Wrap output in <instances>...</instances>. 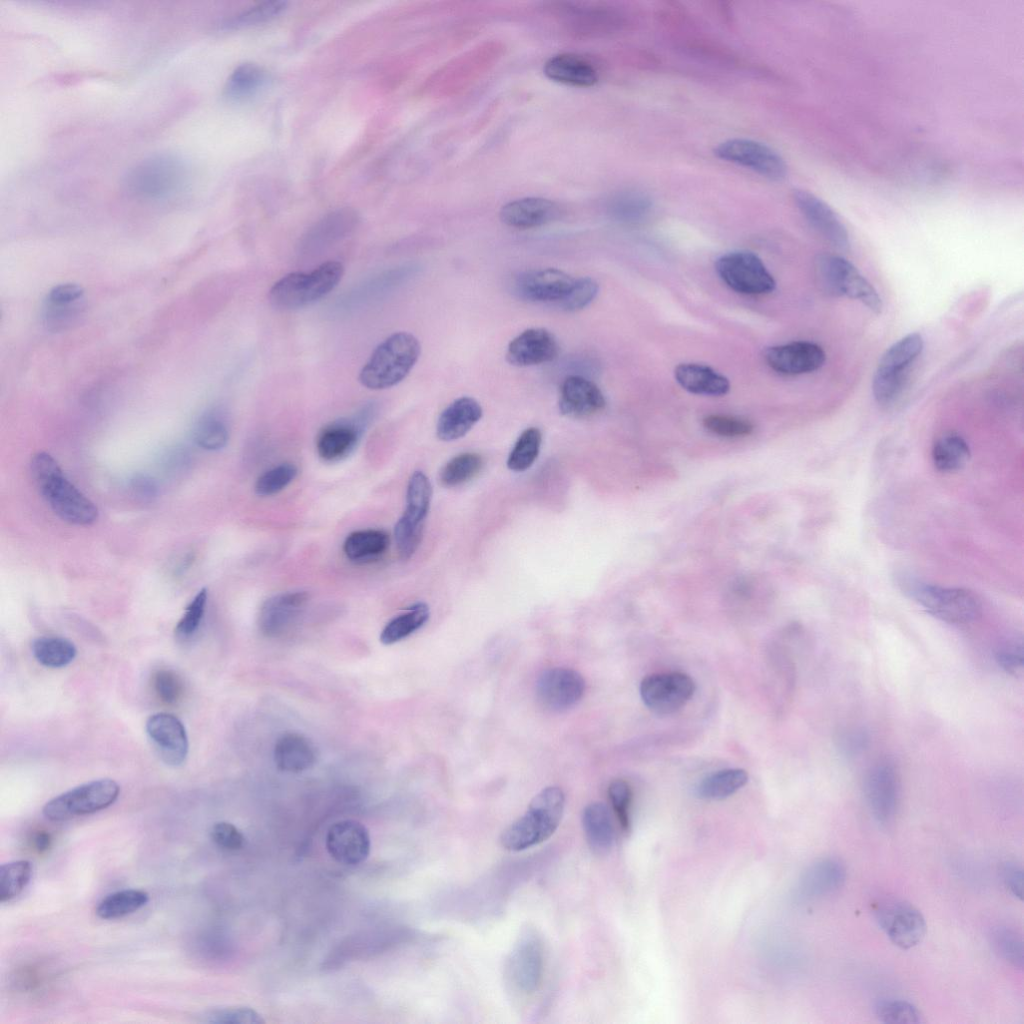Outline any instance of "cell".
<instances>
[{"label": "cell", "instance_id": "e7e4bbea", "mask_svg": "<svg viewBox=\"0 0 1024 1024\" xmlns=\"http://www.w3.org/2000/svg\"><path fill=\"white\" fill-rule=\"evenodd\" d=\"M132 494L143 502L153 501L158 494L156 482L147 475H136L131 479Z\"/></svg>", "mask_w": 1024, "mask_h": 1024}, {"label": "cell", "instance_id": "db71d44e", "mask_svg": "<svg viewBox=\"0 0 1024 1024\" xmlns=\"http://www.w3.org/2000/svg\"><path fill=\"white\" fill-rule=\"evenodd\" d=\"M207 603V590L201 589L189 605L175 627V634L178 638L187 639L192 636L200 626Z\"/></svg>", "mask_w": 1024, "mask_h": 1024}, {"label": "cell", "instance_id": "484cf974", "mask_svg": "<svg viewBox=\"0 0 1024 1024\" xmlns=\"http://www.w3.org/2000/svg\"><path fill=\"white\" fill-rule=\"evenodd\" d=\"M500 220L507 226L528 229L549 224L560 217V207L541 197H526L502 206Z\"/></svg>", "mask_w": 1024, "mask_h": 1024}, {"label": "cell", "instance_id": "603a6c76", "mask_svg": "<svg viewBox=\"0 0 1024 1024\" xmlns=\"http://www.w3.org/2000/svg\"><path fill=\"white\" fill-rule=\"evenodd\" d=\"M605 405L602 391L591 380L570 375L563 381L559 398V410L563 415L584 418L600 412Z\"/></svg>", "mask_w": 1024, "mask_h": 1024}, {"label": "cell", "instance_id": "52a82bcc", "mask_svg": "<svg viewBox=\"0 0 1024 1024\" xmlns=\"http://www.w3.org/2000/svg\"><path fill=\"white\" fill-rule=\"evenodd\" d=\"M119 794L120 786L116 781L97 779L52 798L42 812L51 821H64L103 810L111 806Z\"/></svg>", "mask_w": 1024, "mask_h": 1024}, {"label": "cell", "instance_id": "2e32d148", "mask_svg": "<svg viewBox=\"0 0 1024 1024\" xmlns=\"http://www.w3.org/2000/svg\"><path fill=\"white\" fill-rule=\"evenodd\" d=\"M584 691L583 677L570 668H549L541 673L536 683L539 702L553 711L574 706L582 698Z\"/></svg>", "mask_w": 1024, "mask_h": 1024}, {"label": "cell", "instance_id": "7402d4cb", "mask_svg": "<svg viewBox=\"0 0 1024 1024\" xmlns=\"http://www.w3.org/2000/svg\"><path fill=\"white\" fill-rule=\"evenodd\" d=\"M558 353L557 339L549 330L529 328L509 343L506 358L512 365L527 367L553 361Z\"/></svg>", "mask_w": 1024, "mask_h": 1024}, {"label": "cell", "instance_id": "e0dca14e", "mask_svg": "<svg viewBox=\"0 0 1024 1024\" xmlns=\"http://www.w3.org/2000/svg\"><path fill=\"white\" fill-rule=\"evenodd\" d=\"M146 733L161 759L170 766H179L187 758L189 743L183 723L173 714L151 715L145 724Z\"/></svg>", "mask_w": 1024, "mask_h": 1024}, {"label": "cell", "instance_id": "9c48e42d", "mask_svg": "<svg viewBox=\"0 0 1024 1024\" xmlns=\"http://www.w3.org/2000/svg\"><path fill=\"white\" fill-rule=\"evenodd\" d=\"M923 339L911 333L894 343L882 356L873 379V394L880 404H888L899 394L907 368L920 355Z\"/></svg>", "mask_w": 1024, "mask_h": 1024}, {"label": "cell", "instance_id": "7a4b0ae2", "mask_svg": "<svg viewBox=\"0 0 1024 1024\" xmlns=\"http://www.w3.org/2000/svg\"><path fill=\"white\" fill-rule=\"evenodd\" d=\"M564 805L565 796L559 787L542 789L531 800L526 812L502 832V846L517 852L544 842L558 828Z\"/></svg>", "mask_w": 1024, "mask_h": 1024}, {"label": "cell", "instance_id": "be15d7a7", "mask_svg": "<svg viewBox=\"0 0 1024 1024\" xmlns=\"http://www.w3.org/2000/svg\"><path fill=\"white\" fill-rule=\"evenodd\" d=\"M1001 875L1005 887L1010 893L1018 898L1023 899V869L1020 865L1015 862H1006L1002 865Z\"/></svg>", "mask_w": 1024, "mask_h": 1024}, {"label": "cell", "instance_id": "ee69618b", "mask_svg": "<svg viewBox=\"0 0 1024 1024\" xmlns=\"http://www.w3.org/2000/svg\"><path fill=\"white\" fill-rule=\"evenodd\" d=\"M990 938L994 950L1001 958L1015 968H1023V939L1017 931L1007 926H998L992 930Z\"/></svg>", "mask_w": 1024, "mask_h": 1024}, {"label": "cell", "instance_id": "e575fe53", "mask_svg": "<svg viewBox=\"0 0 1024 1024\" xmlns=\"http://www.w3.org/2000/svg\"><path fill=\"white\" fill-rule=\"evenodd\" d=\"M970 457V449L966 441L957 434L948 433L939 437L932 447V460L935 467L944 472L961 469Z\"/></svg>", "mask_w": 1024, "mask_h": 1024}, {"label": "cell", "instance_id": "f35d334b", "mask_svg": "<svg viewBox=\"0 0 1024 1024\" xmlns=\"http://www.w3.org/2000/svg\"><path fill=\"white\" fill-rule=\"evenodd\" d=\"M265 70L254 63H243L236 67L227 79L226 96L241 99L256 93L266 82Z\"/></svg>", "mask_w": 1024, "mask_h": 1024}, {"label": "cell", "instance_id": "60d3db41", "mask_svg": "<svg viewBox=\"0 0 1024 1024\" xmlns=\"http://www.w3.org/2000/svg\"><path fill=\"white\" fill-rule=\"evenodd\" d=\"M483 460L479 454L466 452L449 460L440 471L439 480L445 487L462 485L479 474Z\"/></svg>", "mask_w": 1024, "mask_h": 1024}, {"label": "cell", "instance_id": "c3c4849f", "mask_svg": "<svg viewBox=\"0 0 1024 1024\" xmlns=\"http://www.w3.org/2000/svg\"><path fill=\"white\" fill-rule=\"evenodd\" d=\"M286 5L287 3L281 0L257 3L224 22L223 27L238 28L269 21L281 14L285 10Z\"/></svg>", "mask_w": 1024, "mask_h": 1024}, {"label": "cell", "instance_id": "816d5d0a", "mask_svg": "<svg viewBox=\"0 0 1024 1024\" xmlns=\"http://www.w3.org/2000/svg\"><path fill=\"white\" fill-rule=\"evenodd\" d=\"M201 1021L212 1024H262V1016L250 1007H226L205 1011Z\"/></svg>", "mask_w": 1024, "mask_h": 1024}, {"label": "cell", "instance_id": "f6af8a7d", "mask_svg": "<svg viewBox=\"0 0 1024 1024\" xmlns=\"http://www.w3.org/2000/svg\"><path fill=\"white\" fill-rule=\"evenodd\" d=\"M229 432L226 423L214 414L201 418L194 430V440L205 450H220L228 442Z\"/></svg>", "mask_w": 1024, "mask_h": 1024}, {"label": "cell", "instance_id": "7c38bea8", "mask_svg": "<svg viewBox=\"0 0 1024 1024\" xmlns=\"http://www.w3.org/2000/svg\"><path fill=\"white\" fill-rule=\"evenodd\" d=\"M874 916L889 940L901 949L915 947L925 936L926 922L923 915L906 901L881 900L874 907Z\"/></svg>", "mask_w": 1024, "mask_h": 1024}, {"label": "cell", "instance_id": "4dcf8cb0", "mask_svg": "<svg viewBox=\"0 0 1024 1024\" xmlns=\"http://www.w3.org/2000/svg\"><path fill=\"white\" fill-rule=\"evenodd\" d=\"M674 376L683 389L693 394L721 396L730 389L729 380L725 376L703 364H679Z\"/></svg>", "mask_w": 1024, "mask_h": 1024}, {"label": "cell", "instance_id": "4316f807", "mask_svg": "<svg viewBox=\"0 0 1024 1024\" xmlns=\"http://www.w3.org/2000/svg\"><path fill=\"white\" fill-rule=\"evenodd\" d=\"M845 879L846 868L839 859L822 858L804 871L798 884V893L808 899L825 896L838 890Z\"/></svg>", "mask_w": 1024, "mask_h": 1024}, {"label": "cell", "instance_id": "5bb4252c", "mask_svg": "<svg viewBox=\"0 0 1024 1024\" xmlns=\"http://www.w3.org/2000/svg\"><path fill=\"white\" fill-rule=\"evenodd\" d=\"M714 152L722 160L746 167L771 180H781L787 173L784 159L772 148L754 140L729 139L720 143Z\"/></svg>", "mask_w": 1024, "mask_h": 1024}, {"label": "cell", "instance_id": "f907efd6", "mask_svg": "<svg viewBox=\"0 0 1024 1024\" xmlns=\"http://www.w3.org/2000/svg\"><path fill=\"white\" fill-rule=\"evenodd\" d=\"M424 524L416 523L401 516L394 527L397 551L403 560L410 559L418 549L423 536Z\"/></svg>", "mask_w": 1024, "mask_h": 1024}, {"label": "cell", "instance_id": "277c9868", "mask_svg": "<svg viewBox=\"0 0 1024 1024\" xmlns=\"http://www.w3.org/2000/svg\"><path fill=\"white\" fill-rule=\"evenodd\" d=\"M187 179L186 161L177 154L160 152L131 166L124 176L123 185L134 196L159 199L178 192Z\"/></svg>", "mask_w": 1024, "mask_h": 1024}, {"label": "cell", "instance_id": "9f6ffc18", "mask_svg": "<svg viewBox=\"0 0 1024 1024\" xmlns=\"http://www.w3.org/2000/svg\"><path fill=\"white\" fill-rule=\"evenodd\" d=\"M608 796L620 826L624 831H628L630 828L629 811L632 800V791L629 784L622 779L612 781L608 787Z\"/></svg>", "mask_w": 1024, "mask_h": 1024}, {"label": "cell", "instance_id": "8992f818", "mask_svg": "<svg viewBox=\"0 0 1024 1024\" xmlns=\"http://www.w3.org/2000/svg\"><path fill=\"white\" fill-rule=\"evenodd\" d=\"M343 273V265L337 261L322 263L309 273H289L271 287L269 300L274 307L282 310L310 305L330 293L340 282Z\"/></svg>", "mask_w": 1024, "mask_h": 1024}, {"label": "cell", "instance_id": "d590c367", "mask_svg": "<svg viewBox=\"0 0 1024 1024\" xmlns=\"http://www.w3.org/2000/svg\"><path fill=\"white\" fill-rule=\"evenodd\" d=\"M429 618V607L418 602L406 609V611L391 619L383 628L380 634V641L384 645H391L421 628Z\"/></svg>", "mask_w": 1024, "mask_h": 1024}, {"label": "cell", "instance_id": "74e56055", "mask_svg": "<svg viewBox=\"0 0 1024 1024\" xmlns=\"http://www.w3.org/2000/svg\"><path fill=\"white\" fill-rule=\"evenodd\" d=\"M149 901V894L139 889H124L104 897L96 908V914L102 919H116L132 914L144 907Z\"/></svg>", "mask_w": 1024, "mask_h": 1024}, {"label": "cell", "instance_id": "11a10c76", "mask_svg": "<svg viewBox=\"0 0 1024 1024\" xmlns=\"http://www.w3.org/2000/svg\"><path fill=\"white\" fill-rule=\"evenodd\" d=\"M704 427L724 437H742L752 433L753 424L742 418L726 415H709L703 419Z\"/></svg>", "mask_w": 1024, "mask_h": 1024}, {"label": "cell", "instance_id": "ba28073f", "mask_svg": "<svg viewBox=\"0 0 1024 1024\" xmlns=\"http://www.w3.org/2000/svg\"><path fill=\"white\" fill-rule=\"evenodd\" d=\"M815 269L824 291L859 300L874 313H881L882 301L877 291L849 261L836 255L822 254L816 259Z\"/></svg>", "mask_w": 1024, "mask_h": 1024}, {"label": "cell", "instance_id": "5b68a950", "mask_svg": "<svg viewBox=\"0 0 1024 1024\" xmlns=\"http://www.w3.org/2000/svg\"><path fill=\"white\" fill-rule=\"evenodd\" d=\"M898 583L908 597L942 621L963 624L980 614L979 600L966 589L931 585L908 575H902Z\"/></svg>", "mask_w": 1024, "mask_h": 1024}, {"label": "cell", "instance_id": "681fc988", "mask_svg": "<svg viewBox=\"0 0 1024 1024\" xmlns=\"http://www.w3.org/2000/svg\"><path fill=\"white\" fill-rule=\"evenodd\" d=\"M297 468L294 464L283 463L264 472L255 483V492L259 496H271L282 491L296 477Z\"/></svg>", "mask_w": 1024, "mask_h": 1024}, {"label": "cell", "instance_id": "3957f363", "mask_svg": "<svg viewBox=\"0 0 1024 1024\" xmlns=\"http://www.w3.org/2000/svg\"><path fill=\"white\" fill-rule=\"evenodd\" d=\"M420 353V343L413 334L393 333L374 349L359 373V381L371 390L395 386L409 374Z\"/></svg>", "mask_w": 1024, "mask_h": 1024}, {"label": "cell", "instance_id": "7dc6e473", "mask_svg": "<svg viewBox=\"0 0 1024 1024\" xmlns=\"http://www.w3.org/2000/svg\"><path fill=\"white\" fill-rule=\"evenodd\" d=\"M879 1021L886 1024H918L923 1016L916 1006L904 1000H882L875 1006Z\"/></svg>", "mask_w": 1024, "mask_h": 1024}, {"label": "cell", "instance_id": "ac0fdd59", "mask_svg": "<svg viewBox=\"0 0 1024 1024\" xmlns=\"http://www.w3.org/2000/svg\"><path fill=\"white\" fill-rule=\"evenodd\" d=\"M325 843L330 856L344 865L363 862L371 845L367 828L355 820H341L331 825Z\"/></svg>", "mask_w": 1024, "mask_h": 1024}, {"label": "cell", "instance_id": "f546056e", "mask_svg": "<svg viewBox=\"0 0 1024 1024\" xmlns=\"http://www.w3.org/2000/svg\"><path fill=\"white\" fill-rule=\"evenodd\" d=\"M316 761V749L304 735L286 732L274 746V762L281 771L299 773L310 769Z\"/></svg>", "mask_w": 1024, "mask_h": 1024}, {"label": "cell", "instance_id": "cb8c5ba5", "mask_svg": "<svg viewBox=\"0 0 1024 1024\" xmlns=\"http://www.w3.org/2000/svg\"><path fill=\"white\" fill-rule=\"evenodd\" d=\"M366 415L365 412L358 420H339L325 426L316 441L320 458L327 462H336L348 456L360 439Z\"/></svg>", "mask_w": 1024, "mask_h": 1024}, {"label": "cell", "instance_id": "d4e9b609", "mask_svg": "<svg viewBox=\"0 0 1024 1024\" xmlns=\"http://www.w3.org/2000/svg\"><path fill=\"white\" fill-rule=\"evenodd\" d=\"M308 599L309 594L305 591L281 593L268 598L259 612L260 631L268 637L279 636L290 626Z\"/></svg>", "mask_w": 1024, "mask_h": 1024}, {"label": "cell", "instance_id": "6f0895ef", "mask_svg": "<svg viewBox=\"0 0 1024 1024\" xmlns=\"http://www.w3.org/2000/svg\"><path fill=\"white\" fill-rule=\"evenodd\" d=\"M153 688L158 698L169 705L177 703L183 694L181 678L169 669L156 671L153 676Z\"/></svg>", "mask_w": 1024, "mask_h": 1024}, {"label": "cell", "instance_id": "8d00e7d4", "mask_svg": "<svg viewBox=\"0 0 1024 1024\" xmlns=\"http://www.w3.org/2000/svg\"><path fill=\"white\" fill-rule=\"evenodd\" d=\"M32 653L43 666L61 668L70 664L77 654L75 645L58 636H42L32 643Z\"/></svg>", "mask_w": 1024, "mask_h": 1024}, {"label": "cell", "instance_id": "1f68e13d", "mask_svg": "<svg viewBox=\"0 0 1024 1024\" xmlns=\"http://www.w3.org/2000/svg\"><path fill=\"white\" fill-rule=\"evenodd\" d=\"M582 826L587 843L595 853L605 854L612 848L614 824L611 812L604 803L593 802L584 808Z\"/></svg>", "mask_w": 1024, "mask_h": 1024}, {"label": "cell", "instance_id": "94428289", "mask_svg": "<svg viewBox=\"0 0 1024 1024\" xmlns=\"http://www.w3.org/2000/svg\"><path fill=\"white\" fill-rule=\"evenodd\" d=\"M838 746L848 756H855L866 749L868 735L860 728H850L843 731L838 737Z\"/></svg>", "mask_w": 1024, "mask_h": 1024}, {"label": "cell", "instance_id": "30bf717a", "mask_svg": "<svg viewBox=\"0 0 1024 1024\" xmlns=\"http://www.w3.org/2000/svg\"><path fill=\"white\" fill-rule=\"evenodd\" d=\"M544 970V947L537 930L527 927L520 932L506 964V974L513 988L528 995L538 990Z\"/></svg>", "mask_w": 1024, "mask_h": 1024}, {"label": "cell", "instance_id": "d6986e66", "mask_svg": "<svg viewBox=\"0 0 1024 1024\" xmlns=\"http://www.w3.org/2000/svg\"><path fill=\"white\" fill-rule=\"evenodd\" d=\"M574 281V278L559 269L532 270L516 278L514 290L524 300L559 303L570 291Z\"/></svg>", "mask_w": 1024, "mask_h": 1024}, {"label": "cell", "instance_id": "f1b7e54d", "mask_svg": "<svg viewBox=\"0 0 1024 1024\" xmlns=\"http://www.w3.org/2000/svg\"><path fill=\"white\" fill-rule=\"evenodd\" d=\"M482 414V407L474 398L463 396L454 400L438 418V438L453 441L463 437L481 419Z\"/></svg>", "mask_w": 1024, "mask_h": 1024}, {"label": "cell", "instance_id": "6da1fadb", "mask_svg": "<svg viewBox=\"0 0 1024 1024\" xmlns=\"http://www.w3.org/2000/svg\"><path fill=\"white\" fill-rule=\"evenodd\" d=\"M30 469L40 494L62 520L82 526L97 520L95 504L69 481L50 454L38 452L33 455Z\"/></svg>", "mask_w": 1024, "mask_h": 1024}, {"label": "cell", "instance_id": "ffe728a7", "mask_svg": "<svg viewBox=\"0 0 1024 1024\" xmlns=\"http://www.w3.org/2000/svg\"><path fill=\"white\" fill-rule=\"evenodd\" d=\"M793 199L805 219L827 241L838 249H848V232L828 204L811 192L802 189L793 192Z\"/></svg>", "mask_w": 1024, "mask_h": 1024}, {"label": "cell", "instance_id": "44dd1931", "mask_svg": "<svg viewBox=\"0 0 1024 1024\" xmlns=\"http://www.w3.org/2000/svg\"><path fill=\"white\" fill-rule=\"evenodd\" d=\"M825 359V352L819 345L806 341L773 346L765 352L767 364L778 373L786 375L818 370L823 366Z\"/></svg>", "mask_w": 1024, "mask_h": 1024}, {"label": "cell", "instance_id": "d6a6232c", "mask_svg": "<svg viewBox=\"0 0 1024 1024\" xmlns=\"http://www.w3.org/2000/svg\"><path fill=\"white\" fill-rule=\"evenodd\" d=\"M748 781V774L741 768L716 771L698 784L696 794L705 800H722L737 792Z\"/></svg>", "mask_w": 1024, "mask_h": 1024}, {"label": "cell", "instance_id": "8fae6325", "mask_svg": "<svg viewBox=\"0 0 1024 1024\" xmlns=\"http://www.w3.org/2000/svg\"><path fill=\"white\" fill-rule=\"evenodd\" d=\"M719 277L732 290L746 295L766 294L776 282L761 259L749 251H735L721 256L716 264Z\"/></svg>", "mask_w": 1024, "mask_h": 1024}, {"label": "cell", "instance_id": "7bdbcfd3", "mask_svg": "<svg viewBox=\"0 0 1024 1024\" xmlns=\"http://www.w3.org/2000/svg\"><path fill=\"white\" fill-rule=\"evenodd\" d=\"M541 441L542 434L538 428L525 429L508 456V468L515 472H523L530 468L539 454Z\"/></svg>", "mask_w": 1024, "mask_h": 1024}, {"label": "cell", "instance_id": "6125c7cd", "mask_svg": "<svg viewBox=\"0 0 1024 1024\" xmlns=\"http://www.w3.org/2000/svg\"><path fill=\"white\" fill-rule=\"evenodd\" d=\"M84 295V289L75 283H65L54 286L48 293L50 305H71L80 300Z\"/></svg>", "mask_w": 1024, "mask_h": 1024}, {"label": "cell", "instance_id": "91938a15", "mask_svg": "<svg viewBox=\"0 0 1024 1024\" xmlns=\"http://www.w3.org/2000/svg\"><path fill=\"white\" fill-rule=\"evenodd\" d=\"M210 836L217 846L226 850H238L243 847L245 842L241 831L225 821L215 823L210 830Z\"/></svg>", "mask_w": 1024, "mask_h": 1024}, {"label": "cell", "instance_id": "ab89813d", "mask_svg": "<svg viewBox=\"0 0 1024 1024\" xmlns=\"http://www.w3.org/2000/svg\"><path fill=\"white\" fill-rule=\"evenodd\" d=\"M432 497V487L428 477L421 471H415L408 482L406 493V509L403 516L424 524Z\"/></svg>", "mask_w": 1024, "mask_h": 1024}, {"label": "cell", "instance_id": "836d02e7", "mask_svg": "<svg viewBox=\"0 0 1024 1024\" xmlns=\"http://www.w3.org/2000/svg\"><path fill=\"white\" fill-rule=\"evenodd\" d=\"M389 545V536L378 529L358 530L350 533L343 551L351 561L371 560L383 554Z\"/></svg>", "mask_w": 1024, "mask_h": 1024}, {"label": "cell", "instance_id": "4fadbf2b", "mask_svg": "<svg viewBox=\"0 0 1024 1024\" xmlns=\"http://www.w3.org/2000/svg\"><path fill=\"white\" fill-rule=\"evenodd\" d=\"M694 692L693 679L682 672L651 674L640 684L643 703L658 715L677 712L691 699Z\"/></svg>", "mask_w": 1024, "mask_h": 1024}, {"label": "cell", "instance_id": "f5cc1de1", "mask_svg": "<svg viewBox=\"0 0 1024 1024\" xmlns=\"http://www.w3.org/2000/svg\"><path fill=\"white\" fill-rule=\"evenodd\" d=\"M598 290V283L590 277L575 279L570 291L558 304L568 312L582 310L594 300Z\"/></svg>", "mask_w": 1024, "mask_h": 1024}, {"label": "cell", "instance_id": "bcb514c9", "mask_svg": "<svg viewBox=\"0 0 1024 1024\" xmlns=\"http://www.w3.org/2000/svg\"><path fill=\"white\" fill-rule=\"evenodd\" d=\"M652 203L643 192L626 191L615 197L612 202L614 215L626 222H638L650 212Z\"/></svg>", "mask_w": 1024, "mask_h": 1024}, {"label": "cell", "instance_id": "b9f144b4", "mask_svg": "<svg viewBox=\"0 0 1024 1024\" xmlns=\"http://www.w3.org/2000/svg\"><path fill=\"white\" fill-rule=\"evenodd\" d=\"M33 874V865L28 860H16L0 867V901L16 898L28 885Z\"/></svg>", "mask_w": 1024, "mask_h": 1024}, {"label": "cell", "instance_id": "680465c9", "mask_svg": "<svg viewBox=\"0 0 1024 1024\" xmlns=\"http://www.w3.org/2000/svg\"><path fill=\"white\" fill-rule=\"evenodd\" d=\"M995 657L1003 670L1017 674L1022 670L1024 662L1022 641L1010 640L1004 643L997 649Z\"/></svg>", "mask_w": 1024, "mask_h": 1024}, {"label": "cell", "instance_id": "9a60e30c", "mask_svg": "<svg viewBox=\"0 0 1024 1024\" xmlns=\"http://www.w3.org/2000/svg\"><path fill=\"white\" fill-rule=\"evenodd\" d=\"M864 795L878 823L887 825L893 821L900 797V779L893 762L881 760L870 768L864 781Z\"/></svg>", "mask_w": 1024, "mask_h": 1024}, {"label": "cell", "instance_id": "03108f58", "mask_svg": "<svg viewBox=\"0 0 1024 1024\" xmlns=\"http://www.w3.org/2000/svg\"><path fill=\"white\" fill-rule=\"evenodd\" d=\"M33 843L39 853H44L51 846V835L45 831H39L34 835Z\"/></svg>", "mask_w": 1024, "mask_h": 1024}, {"label": "cell", "instance_id": "83f0119b", "mask_svg": "<svg viewBox=\"0 0 1024 1024\" xmlns=\"http://www.w3.org/2000/svg\"><path fill=\"white\" fill-rule=\"evenodd\" d=\"M543 72L554 82L575 87H590L599 79L596 67L585 57L574 53H562L549 58Z\"/></svg>", "mask_w": 1024, "mask_h": 1024}]
</instances>
